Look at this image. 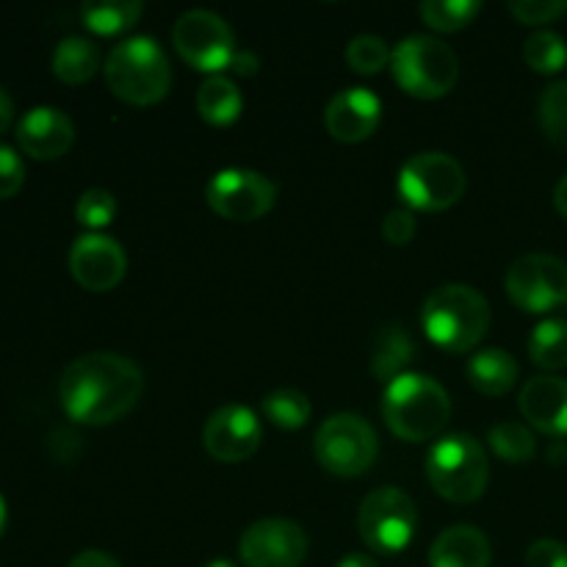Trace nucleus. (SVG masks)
<instances>
[{"mask_svg":"<svg viewBox=\"0 0 567 567\" xmlns=\"http://www.w3.org/2000/svg\"><path fill=\"white\" fill-rule=\"evenodd\" d=\"M100 70V48L86 37H66L53 50V72L70 86L92 81Z\"/></svg>","mask_w":567,"mask_h":567,"instance_id":"nucleus-22","label":"nucleus"},{"mask_svg":"<svg viewBox=\"0 0 567 567\" xmlns=\"http://www.w3.org/2000/svg\"><path fill=\"white\" fill-rule=\"evenodd\" d=\"M554 205H557L559 214L567 219V175L557 183V188H554Z\"/></svg>","mask_w":567,"mask_h":567,"instance_id":"nucleus-40","label":"nucleus"},{"mask_svg":"<svg viewBox=\"0 0 567 567\" xmlns=\"http://www.w3.org/2000/svg\"><path fill=\"white\" fill-rule=\"evenodd\" d=\"M70 271L78 286L86 291H111L125 280L127 255L116 238L103 233H83L70 249Z\"/></svg>","mask_w":567,"mask_h":567,"instance_id":"nucleus-14","label":"nucleus"},{"mask_svg":"<svg viewBox=\"0 0 567 567\" xmlns=\"http://www.w3.org/2000/svg\"><path fill=\"white\" fill-rule=\"evenodd\" d=\"M518 408L535 430L554 437L567 435V380L563 377H532L520 388Z\"/></svg>","mask_w":567,"mask_h":567,"instance_id":"nucleus-18","label":"nucleus"},{"mask_svg":"<svg viewBox=\"0 0 567 567\" xmlns=\"http://www.w3.org/2000/svg\"><path fill=\"white\" fill-rule=\"evenodd\" d=\"M468 382L485 396H502L518 382V363L504 349H482L468 360Z\"/></svg>","mask_w":567,"mask_h":567,"instance_id":"nucleus-20","label":"nucleus"},{"mask_svg":"<svg viewBox=\"0 0 567 567\" xmlns=\"http://www.w3.org/2000/svg\"><path fill=\"white\" fill-rule=\"evenodd\" d=\"M105 83L127 105H155L169 94V55L155 39L131 37L114 44L105 59Z\"/></svg>","mask_w":567,"mask_h":567,"instance_id":"nucleus-4","label":"nucleus"},{"mask_svg":"<svg viewBox=\"0 0 567 567\" xmlns=\"http://www.w3.org/2000/svg\"><path fill=\"white\" fill-rule=\"evenodd\" d=\"M203 443L208 454L219 463H244L264 443L258 415L241 404H225L205 421Z\"/></svg>","mask_w":567,"mask_h":567,"instance_id":"nucleus-15","label":"nucleus"},{"mask_svg":"<svg viewBox=\"0 0 567 567\" xmlns=\"http://www.w3.org/2000/svg\"><path fill=\"white\" fill-rule=\"evenodd\" d=\"M144 3L142 0H109V3H83L81 20L89 31L100 33V37H116L125 33L142 20Z\"/></svg>","mask_w":567,"mask_h":567,"instance_id":"nucleus-24","label":"nucleus"},{"mask_svg":"<svg viewBox=\"0 0 567 567\" xmlns=\"http://www.w3.org/2000/svg\"><path fill=\"white\" fill-rule=\"evenodd\" d=\"M310 399L297 388H280L264 396V415L280 430H302L310 421Z\"/></svg>","mask_w":567,"mask_h":567,"instance_id":"nucleus-27","label":"nucleus"},{"mask_svg":"<svg viewBox=\"0 0 567 567\" xmlns=\"http://www.w3.org/2000/svg\"><path fill=\"white\" fill-rule=\"evenodd\" d=\"M3 526H6V502L3 496H0V532H3Z\"/></svg>","mask_w":567,"mask_h":567,"instance_id":"nucleus-42","label":"nucleus"},{"mask_svg":"<svg viewBox=\"0 0 567 567\" xmlns=\"http://www.w3.org/2000/svg\"><path fill=\"white\" fill-rule=\"evenodd\" d=\"M507 297L526 313H551L567 305V264L557 255H524L504 277Z\"/></svg>","mask_w":567,"mask_h":567,"instance_id":"nucleus-10","label":"nucleus"},{"mask_svg":"<svg viewBox=\"0 0 567 567\" xmlns=\"http://www.w3.org/2000/svg\"><path fill=\"white\" fill-rule=\"evenodd\" d=\"M487 443H491V449L498 457L515 465L529 463L537 454L535 435H532L529 426L518 424V421H502V424L493 426L491 435H487Z\"/></svg>","mask_w":567,"mask_h":567,"instance_id":"nucleus-28","label":"nucleus"},{"mask_svg":"<svg viewBox=\"0 0 567 567\" xmlns=\"http://www.w3.org/2000/svg\"><path fill=\"white\" fill-rule=\"evenodd\" d=\"M507 11L524 25H546L567 14V0H513Z\"/></svg>","mask_w":567,"mask_h":567,"instance_id":"nucleus-33","label":"nucleus"},{"mask_svg":"<svg viewBox=\"0 0 567 567\" xmlns=\"http://www.w3.org/2000/svg\"><path fill=\"white\" fill-rule=\"evenodd\" d=\"M480 11V0H424V3L419 6L421 20H424L432 31L441 33L463 31Z\"/></svg>","mask_w":567,"mask_h":567,"instance_id":"nucleus-26","label":"nucleus"},{"mask_svg":"<svg viewBox=\"0 0 567 567\" xmlns=\"http://www.w3.org/2000/svg\"><path fill=\"white\" fill-rule=\"evenodd\" d=\"M382 415L388 430L408 443H424L441 435L452 419L446 388L426 374H402L385 388Z\"/></svg>","mask_w":567,"mask_h":567,"instance_id":"nucleus-3","label":"nucleus"},{"mask_svg":"<svg viewBox=\"0 0 567 567\" xmlns=\"http://www.w3.org/2000/svg\"><path fill=\"white\" fill-rule=\"evenodd\" d=\"M22 181H25V164L17 155L14 147L9 144H0V199L14 197L22 188Z\"/></svg>","mask_w":567,"mask_h":567,"instance_id":"nucleus-34","label":"nucleus"},{"mask_svg":"<svg viewBox=\"0 0 567 567\" xmlns=\"http://www.w3.org/2000/svg\"><path fill=\"white\" fill-rule=\"evenodd\" d=\"M308 535L286 518H264L249 526L238 543L244 567H299L308 557Z\"/></svg>","mask_w":567,"mask_h":567,"instance_id":"nucleus-13","label":"nucleus"},{"mask_svg":"<svg viewBox=\"0 0 567 567\" xmlns=\"http://www.w3.org/2000/svg\"><path fill=\"white\" fill-rule=\"evenodd\" d=\"M526 567H567V546L559 540H537L526 551Z\"/></svg>","mask_w":567,"mask_h":567,"instance_id":"nucleus-36","label":"nucleus"},{"mask_svg":"<svg viewBox=\"0 0 567 567\" xmlns=\"http://www.w3.org/2000/svg\"><path fill=\"white\" fill-rule=\"evenodd\" d=\"M426 480L437 496L454 504H471L487 491L491 465L485 446L474 435H449L426 457Z\"/></svg>","mask_w":567,"mask_h":567,"instance_id":"nucleus-6","label":"nucleus"},{"mask_svg":"<svg viewBox=\"0 0 567 567\" xmlns=\"http://www.w3.org/2000/svg\"><path fill=\"white\" fill-rule=\"evenodd\" d=\"M205 567H236V565L227 563V559H214V563H208Z\"/></svg>","mask_w":567,"mask_h":567,"instance_id":"nucleus-43","label":"nucleus"},{"mask_svg":"<svg viewBox=\"0 0 567 567\" xmlns=\"http://www.w3.org/2000/svg\"><path fill=\"white\" fill-rule=\"evenodd\" d=\"M313 452L321 468L349 480V476H363L374 465L380 441L374 426L363 415L338 413L316 430Z\"/></svg>","mask_w":567,"mask_h":567,"instance_id":"nucleus-7","label":"nucleus"},{"mask_svg":"<svg viewBox=\"0 0 567 567\" xmlns=\"http://www.w3.org/2000/svg\"><path fill=\"white\" fill-rule=\"evenodd\" d=\"M116 216V199L114 194L105 188H86L75 205V219L86 230L97 233L100 227H109Z\"/></svg>","mask_w":567,"mask_h":567,"instance_id":"nucleus-32","label":"nucleus"},{"mask_svg":"<svg viewBox=\"0 0 567 567\" xmlns=\"http://www.w3.org/2000/svg\"><path fill=\"white\" fill-rule=\"evenodd\" d=\"M491 540L468 524L449 526L430 548V567H491Z\"/></svg>","mask_w":567,"mask_h":567,"instance_id":"nucleus-19","label":"nucleus"},{"mask_svg":"<svg viewBox=\"0 0 567 567\" xmlns=\"http://www.w3.org/2000/svg\"><path fill=\"white\" fill-rule=\"evenodd\" d=\"M382 103L374 92L365 86H352L338 92L327 103L324 127L332 138L343 144L365 142L380 127Z\"/></svg>","mask_w":567,"mask_h":567,"instance_id":"nucleus-16","label":"nucleus"},{"mask_svg":"<svg viewBox=\"0 0 567 567\" xmlns=\"http://www.w3.org/2000/svg\"><path fill=\"white\" fill-rule=\"evenodd\" d=\"M336 567H377V565L369 554H349V557H343Z\"/></svg>","mask_w":567,"mask_h":567,"instance_id":"nucleus-41","label":"nucleus"},{"mask_svg":"<svg viewBox=\"0 0 567 567\" xmlns=\"http://www.w3.org/2000/svg\"><path fill=\"white\" fill-rule=\"evenodd\" d=\"M540 125L548 142L567 147V81H557L540 97Z\"/></svg>","mask_w":567,"mask_h":567,"instance_id":"nucleus-31","label":"nucleus"},{"mask_svg":"<svg viewBox=\"0 0 567 567\" xmlns=\"http://www.w3.org/2000/svg\"><path fill=\"white\" fill-rule=\"evenodd\" d=\"M524 61L540 75H554L567 64V42L554 31H537L524 42Z\"/></svg>","mask_w":567,"mask_h":567,"instance_id":"nucleus-29","label":"nucleus"},{"mask_svg":"<svg viewBox=\"0 0 567 567\" xmlns=\"http://www.w3.org/2000/svg\"><path fill=\"white\" fill-rule=\"evenodd\" d=\"M75 142V125L64 111L53 105H37L17 122V144L37 161H53L70 153Z\"/></svg>","mask_w":567,"mask_h":567,"instance_id":"nucleus-17","label":"nucleus"},{"mask_svg":"<svg viewBox=\"0 0 567 567\" xmlns=\"http://www.w3.org/2000/svg\"><path fill=\"white\" fill-rule=\"evenodd\" d=\"M11 116H14V103H11L9 92L0 86V133L11 125Z\"/></svg>","mask_w":567,"mask_h":567,"instance_id":"nucleus-39","label":"nucleus"},{"mask_svg":"<svg viewBox=\"0 0 567 567\" xmlns=\"http://www.w3.org/2000/svg\"><path fill=\"white\" fill-rule=\"evenodd\" d=\"M529 358L543 371L567 369V321H540L529 338Z\"/></svg>","mask_w":567,"mask_h":567,"instance_id":"nucleus-25","label":"nucleus"},{"mask_svg":"<svg viewBox=\"0 0 567 567\" xmlns=\"http://www.w3.org/2000/svg\"><path fill=\"white\" fill-rule=\"evenodd\" d=\"M227 70L233 72V75H241V78H255L260 70V59L252 53V50H236V55H233L230 66Z\"/></svg>","mask_w":567,"mask_h":567,"instance_id":"nucleus-37","label":"nucleus"},{"mask_svg":"<svg viewBox=\"0 0 567 567\" xmlns=\"http://www.w3.org/2000/svg\"><path fill=\"white\" fill-rule=\"evenodd\" d=\"M421 327L443 352L465 354L480 347L491 330V305L476 288L452 282L426 297Z\"/></svg>","mask_w":567,"mask_h":567,"instance_id":"nucleus-2","label":"nucleus"},{"mask_svg":"<svg viewBox=\"0 0 567 567\" xmlns=\"http://www.w3.org/2000/svg\"><path fill=\"white\" fill-rule=\"evenodd\" d=\"M399 194L410 210L437 214L457 205L465 194V169L446 153H419L399 172Z\"/></svg>","mask_w":567,"mask_h":567,"instance_id":"nucleus-8","label":"nucleus"},{"mask_svg":"<svg viewBox=\"0 0 567 567\" xmlns=\"http://www.w3.org/2000/svg\"><path fill=\"white\" fill-rule=\"evenodd\" d=\"M244 97L236 83L225 75L205 78L203 86L197 89V114L208 125L227 127L241 116Z\"/></svg>","mask_w":567,"mask_h":567,"instance_id":"nucleus-21","label":"nucleus"},{"mask_svg":"<svg viewBox=\"0 0 567 567\" xmlns=\"http://www.w3.org/2000/svg\"><path fill=\"white\" fill-rule=\"evenodd\" d=\"M410 360H413V341L404 332V327H385L374 338V347H371V374H374V380L391 385L396 377L404 374Z\"/></svg>","mask_w":567,"mask_h":567,"instance_id":"nucleus-23","label":"nucleus"},{"mask_svg":"<svg viewBox=\"0 0 567 567\" xmlns=\"http://www.w3.org/2000/svg\"><path fill=\"white\" fill-rule=\"evenodd\" d=\"M70 567H122L120 563H116L111 554L105 551H94V548H89V551H81L72 557Z\"/></svg>","mask_w":567,"mask_h":567,"instance_id":"nucleus-38","label":"nucleus"},{"mask_svg":"<svg viewBox=\"0 0 567 567\" xmlns=\"http://www.w3.org/2000/svg\"><path fill=\"white\" fill-rule=\"evenodd\" d=\"M172 44L188 66L199 72H221L236 55V37L225 17L208 9H192L181 14L172 28Z\"/></svg>","mask_w":567,"mask_h":567,"instance_id":"nucleus-11","label":"nucleus"},{"mask_svg":"<svg viewBox=\"0 0 567 567\" xmlns=\"http://www.w3.org/2000/svg\"><path fill=\"white\" fill-rule=\"evenodd\" d=\"M415 526H419V513L413 498L396 487H380L360 504L358 529L371 551L385 557L404 551L413 540Z\"/></svg>","mask_w":567,"mask_h":567,"instance_id":"nucleus-9","label":"nucleus"},{"mask_svg":"<svg viewBox=\"0 0 567 567\" xmlns=\"http://www.w3.org/2000/svg\"><path fill=\"white\" fill-rule=\"evenodd\" d=\"M210 210L227 221H255L277 203V186L252 169H221L205 188Z\"/></svg>","mask_w":567,"mask_h":567,"instance_id":"nucleus-12","label":"nucleus"},{"mask_svg":"<svg viewBox=\"0 0 567 567\" xmlns=\"http://www.w3.org/2000/svg\"><path fill=\"white\" fill-rule=\"evenodd\" d=\"M144 391V374L131 358L92 352L72 360L59 380L64 413L78 424L105 426L131 413Z\"/></svg>","mask_w":567,"mask_h":567,"instance_id":"nucleus-1","label":"nucleus"},{"mask_svg":"<svg viewBox=\"0 0 567 567\" xmlns=\"http://www.w3.org/2000/svg\"><path fill=\"white\" fill-rule=\"evenodd\" d=\"M415 230H419V225H415V214L410 208L391 210L385 216V221H382V236L393 247H404V244L413 241Z\"/></svg>","mask_w":567,"mask_h":567,"instance_id":"nucleus-35","label":"nucleus"},{"mask_svg":"<svg viewBox=\"0 0 567 567\" xmlns=\"http://www.w3.org/2000/svg\"><path fill=\"white\" fill-rule=\"evenodd\" d=\"M393 81L419 100L446 97L460 78V59L446 42L426 33L402 39L391 55Z\"/></svg>","mask_w":567,"mask_h":567,"instance_id":"nucleus-5","label":"nucleus"},{"mask_svg":"<svg viewBox=\"0 0 567 567\" xmlns=\"http://www.w3.org/2000/svg\"><path fill=\"white\" fill-rule=\"evenodd\" d=\"M391 55L393 50L388 48L385 39L374 33H360L347 44V64L358 75H377L382 66L391 64Z\"/></svg>","mask_w":567,"mask_h":567,"instance_id":"nucleus-30","label":"nucleus"}]
</instances>
